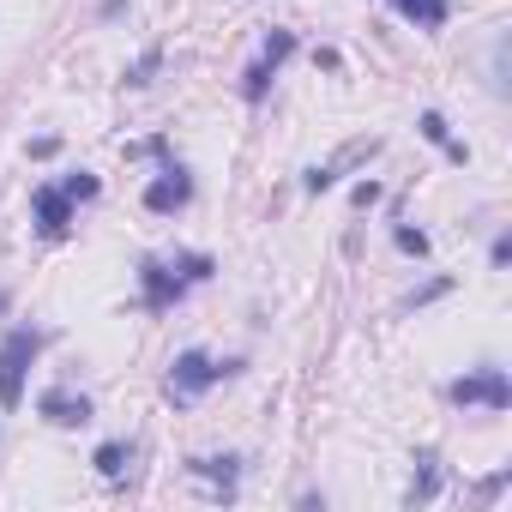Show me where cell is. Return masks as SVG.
Masks as SVG:
<instances>
[{"label":"cell","instance_id":"obj_1","mask_svg":"<svg viewBox=\"0 0 512 512\" xmlns=\"http://www.w3.org/2000/svg\"><path fill=\"white\" fill-rule=\"evenodd\" d=\"M139 278H145V308H169V302L187 296V284L211 278V260L205 253H187V260H145Z\"/></svg>","mask_w":512,"mask_h":512},{"label":"cell","instance_id":"obj_2","mask_svg":"<svg viewBox=\"0 0 512 512\" xmlns=\"http://www.w3.org/2000/svg\"><path fill=\"white\" fill-rule=\"evenodd\" d=\"M37 350H43V332H31V326H19L7 344H0V410L25 404V374H31Z\"/></svg>","mask_w":512,"mask_h":512},{"label":"cell","instance_id":"obj_3","mask_svg":"<svg viewBox=\"0 0 512 512\" xmlns=\"http://www.w3.org/2000/svg\"><path fill=\"white\" fill-rule=\"evenodd\" d=\"M241 362H211L205 350H181L175 356V368H169V380H163V392L175 398V404H193L211 380H223V374H235Z\"/></svg>","mask_w":512,"mask_h":512},{"label":"cell","instance_id":"obj_4","mask_svg":"<svg viewBox=\"0 0 512 512\" xmlns=\"http://www.w3.org/2000/svg\"><path fill=\"white\" fill-rule=\"evenodd\" d=\"M290 55H296V37H290V31H272V37H266V49H260V61L241 73V97H247V103H260V97L272 91V79H278V67H284Z\"/></svg>","mask_w":512,"mask_h":512},{"label":"cell","instance_id":"obj_5","mask_svg":"<svg viewBox=\"0 0 512 512\" xmlns=\"http://www.w3.org/2000/svg\"><path fill=\"white\" fill-rule=\"evenodd\" d=\"M452 404H488V410H506L512 404V386L500 368H476L464 380H452Z\"/></svg>","mask_w":512,"mask_h":512},{"label":"cell","instance_id":"obj_6","mask_svg":"<svg viewBox=\"0 0 512 512\" xmlns=\"http://www.w3.org/2000/svg\"><path fill=\"white\" fill-rule=\"evenodd\" d=\"M31 211H37V229H43L49 241H61V235L73 229V199H67V187H61V181L37 187V193H31Z\"/></svg>","mask_w":512,"mask_h":512},{"label":"cell","instance_id":"obj_7","mask_svg":"<svg viewBox=\"0 0 512 512\" xmlns=\"http://www.w3.org/2000/svg\"><path fill=\"white\" fill-rule=\"evenodd\" d=\"M37 410H43L55 428H85V422H91V398H85V392H67V386H49V392L37 398Z\"/></svg>","mask_w":512,"mask_h":512},{"label":"cell","instance_id":"obj_8","mask_svg":"<svg viewBox=\"0 0 512 512\" xmlns=\"http://www.w3.org/2000/svg\"><path fill=\"white\" fill-rule=\"evenodd\" d=\"M193 199V181H187V169H163L151 187H145V205L151 211H181Z\"/></svg>","mask_w":512,"mask_h":512},{"label":"cell","instance_id":"obj_9","mask_svg":"<svg viewBox=\"0 0 512 512\" xmlns=\"http://www.w3.org/2000/svg\"><path fill=\"white\" fill-rule=\"evenodd\" d=\"M434 494H440V458L422 452V458H416V476H410V488H404V506H428Z\"/></svg>","mask_w":512,"mask_h":512},{"label":"cell","instance_id":"obj_10","mask_svg":"<svg viewBox=\"0 0 512 512\" xmlns=\"http://www.w3.org/2000/svg\"><path fill=\"white\" fill-rule=\"evenodd\" d=\"M422 139H428V145H440V151H446L452 163H470V151H464V145L452 139V127H446V115H434V109L422 115Z\"/></svg>","mask_w":512,"mask_h":512},{"label":"cell","instance_id":"obj_11","mask_svg":"<svg viewBox=\"0 0 512 512\" xmlns=\"http://www.w3.org/2000/svg\"><path fill=\"white\" fill-rule=\"evenodd\" d=\"M392 7H398V13H404L410 25H428V31H434V25H446L452 0H392Z\"/></svg>","mask_w":512,"mask_h":512},{"label":"cell","instance_id":"obj_12","mask_svg":"<svg viewBox=\"0 0 512 512\" xmlns=\"http://www.w3.org/2000/svg\"><path fill=\"white\" fill-rule=\"evenodd\" d=\"M193 476H205L223 500L235 494V458H193Z\"/></svg>","mask_w":512,"mask_h":512},{"label":"cell","instance_id":"obj_13","mask_svg":"<svg viewBox=\"0 0 512 512\" xmlns=\"http://www.w3.org/2000/svg\"><path fill=\"white\" fill-rule=\"evenodd\" d=\"M127 458H133V452H127L121 440H109V446H97V470H103V476H121V470H127Z\"/></svg>","mask_w":512,"mask_h":512},{"label":"cell","instance_id":"obj_14","mask_svg":"<svg viewBox=\"0 0 512 512\" xmlns=\"http://www.w3.org/2000/svg\"><path fill=\"white\" fill-rule=\"evenodd\" d=\"M61 187H67V199H73V205H79V199H97V175H85V169H79V175H67Z\"/></svg>","mask_w":512,"mask_h":512},{"label":"cell","instance_id":"obj_15","mask_svg":"<svg viewBox=\"0 0 512 512\" xmlns=\"http://www.w3.org/2000/svg\"><path fill=\"white\" fill-rule=\"evenodd\" d=\"M157 61H163V49H151V55H145V61H139L133 73H127V85H151V73H157Z\"/></svg>","mask_w":512,"mask_h":512},{"label":"cell","instance_id":"obj_16","mask_svg":"<svg viewBox=\"0 0 512 512\" xmlns=\"http://www.w3.org/2000/svg\"><path fill=\"white\" fill-rule=\"evenodd\" d=\"M398 247H404V253H428V235H422V229H398Z\"/></svg>","mask_w":512,"mask_h":512},{"label":"cell","instance_id":"obj_17","mask_svg":"<svg viewBox=\"0 0 512 512\" xmlns=\"http://www.w3.org/2000/svg\"><path fill=\"white\" fill-rule=\"evenodd\" d=\"M338 181V169H308V193H326Z\"/></svg>","mask_w":512,"mask_h":512}]
</instances>
